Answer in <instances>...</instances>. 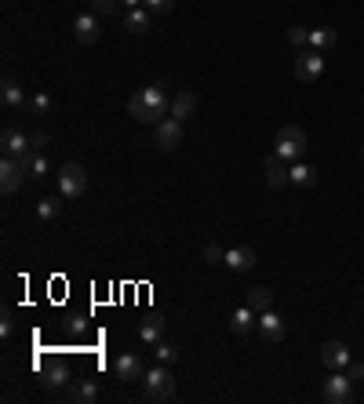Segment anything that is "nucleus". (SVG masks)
Returning a JSON list of instances; mask_svg holds the SVG:
<instances>
[{
  "mask_svg": "<svg viewBox=\"0 0 364 404\" xmlns=\"http://www.w3.org/2000/svg\"><path fill=\"white\" fill-rule=\"evenodd\" d=\"M168 110H171V102H168L164 84H149V87L139 91V95L128 99V113H132L139 124H161Z\"/></svg>",
  "mask_w": 364,
  "mask_h": 404,
  "instance_id": "nucleus-1",
  "label": "nucleus"
},
{
  "mask_svg": "<svg viewBox=\"0 0 364 404\" xmlns=\"http://www.w3.org/2000/svg\"><path fill=\"white\" fill-rule=\"evenodd\" d=\"M273 146H277L273 153H277L281 161L295 164V161H302V157H306V146H310V142H306V132H302V128H295V124H288V128H281V132H277Z\"/></svg>",
  "mask_w": 364,
  "mask_h": 404,
  "instance_id": "nucleus-2",
  "label": "nucleus"
},
{
  "mask_svg": "<svg viewBox=\"0 0 364 404\" xmlns=\"http://www.w3.org/2000/svg\"><path fill=\"white\" fill-rule=\"evenodd\" d=\"M142 397L146 400H171L175 397V379L168 376V364H154L142 376Z\"/></svg>",
  "mask_w": 364,
  "mask_h": 404,
  "instance_id": "nucleus-3",
  "label": "nucleus"
},
{
  "mask_svg": "<svg viewBox=\"0 0 364 404\" xmlns=\"http://www.w3.org/2000/svg\"><path fill=\"white\" fill-rule=\"evenodd\" d=\"M58 190H63L66 201H80L84 190H87V171H84V164H77V161L63 164V171H58Z\"/></svg>",
  "mask_w": 364,
  "mask_h": 404,
  "instance_id": "nucleus-4",
  "label": "nucleus"
},
{
  "mask_svg": "<svg viewBox=\"0 0 364 404\" xmlns=\"http://www.w3.org/2000/svg\"><path fill=\"white\" fill-rule=\"evenodd\" d=\"M321 73H324V55H321V51L306 48V51L295 55V77H299V80L310 84V80H317Z\"/></svg>",
  "mask_w": 364,
  "mask_h": 404,
  "instance_id": "nucleus-5",
  "label": "nucleus"
},
{
  "mask_svg": "<svg viewBox=\"0 0 364 404\" xmlns=\"http://www.w3.org/2000/svg\"><path fill=\"white\" fill-rule=\"evenodd\" d=\"M321 397H324L328 404H346V400L353 397V379L346 376V371H336L331 379H324V390H321Z\"/></svg>",
  "mask_w": 364,
  "mask_h": 404,
  "instance_id": "nucleus-6",
  "label": "nucleus"
},
{
  "mask_svg": "<svg viewBox=\"0 0 364 404\" xmlns=\"http://www.w3.org/2000/svg\"><path fill=\"white\" fill-rule=\"evenodd\" d=\"M259 335L266 339V343H281V339L288 335V324L281 314H273V309H262L259 314Z\"/></svg>",
  "mask_w": 364,
  "mask_h": 404,
  "instance_id": "nucleus-7",
  "label": "nucleus"
},
{
  "mask_svg": "<svg viewBox=\"0 0 364 404\" xmlns=\"http://www.w3.org/2000/svg\"><path fill=\"white\" fill-rule=\"evenodd\" d=\"M182 146V120H175V117H164L161 124H157V149H178Z\"/></svg>",
  "mask_w": 364,
  "mask_h": 404,
  "instance_id": "nucleus-8",
  "label": "nucleus"
},
{
  "mask_svg": "<svg viewBox=\"0 0 364 404\" xmlns=\"http://www.w3.org/2000/svg\"><path fill=\"white\" fill-rule=\"evenodd\" d=\"M321 361H324V368H331V371H346V364H350L353 357H350V346H346V343H336V339H331V343L321 346Z\"/></svg>",
  "mask_w": 364,
  "mask_h": 404,
  "instance_id": "nucleus-9",
  "label": "nucleus"
},
{
  "mask_svg": "<svg viewBox=\"0 0 364 404\" xmlns=\"http://www.w3.org/2000/svg\"><path fill=\"white\" fill-rule=\"evenodd\" d=\"M22 179H26V171H22L18 157H4V161H0V190H4L8 197L22 186Z\"/></svg>",
  "mask_w": 364,
  "mask_h": 404,
  "instance_id": "nucleus-10",
  "label": "nucleus"
},
{
  "mask_svg": "<svg viewBox=\"0 0 364 404\" xmlns=\"http://www.w3.org/2000/svg\"><path fill=\"white\" fill-rule=\"evenodd\" d=\"M266 186L269 190H284V182H291V168H288V161H281L277 153L273 157H266Z\"/></svg>",
  "mask_w": 364,
  "mask_h": 404,
  "instance_id": "nucleus-11",
  "label": "nucleus"
},
{
  "mask_svg": "<svg viewBox=\"0 0 364 404\" xmlns=\"http://www.w3.org/2000/svg\"><path fill=\"white\" fill-rule=\"evenodd\" d=\"M73 29H77V41H80V44H95V41L102 37V18L91 15V11H84V15H77Z\"/></svg>",
  "mask_w": 364,
  "mask_h": 404,
  "instance_id": "nucleus-12",
  "label": "nucleus"
},
{
  "mask_svg": "<svg viewBox=\"0 0 364 404\" xmlns=\"http://www.w3.org/2000/svg\"><path fill=\"white\" fill-rule=\"evenodd\" d=\"M0 146H4V157H26V153L33 149V135H22V132L8 128L0 135Z\"/></svg>",
  "mask_w": 364,
  "mask_h": 404,
  "instance_id": "nucleus-13",
  "label": "nucleus"
},
{
  "mask_svg": "<svg viewBox=\"0 0 364 404\" xmlns=\"http://www.w3.org/2000/svg\"><path fill=\"white\" fill-rule=\"evenodd\" d=\"M113 371H117V379H120V383H135V379L146 376V364H142L135 354H120L117 364H113Z\"/></svg>",
  "mask_w": 364,
  "mask_h": 404,
  "instance_id": "nucleus-14",
  "label": "nucleus"
},
{
  "mask_svg": "<svg viewBox=\"0 0 364 404\" xmlns=\"http://www.w3.org/2000/svg\"><path fill=\"white\" fill-rule=\"evenodd\" d=\"M255 324H259V314H255L252 306H237L233 314H230V331L233 335H248Z\"/></svg>",
  "mask_w": 364,
  "mask_h": 404,
  "instance_id": "nucleus-15",
  "label": "nucleus"
},
{
  "mask_svg": "<svg viewBox=\"0 0 364 404\" xmlns=\"http://www.w3.org/2000/svg\"><path fill=\"white\" fill-rule=\"evenodd\" d=\"M149 22H154V11H149L146 4H139V8H128V11H124V29H132V33H146Z\"/></svg>",
  "mask_w": 364,
  "mask_h": 404,
  "instance_id": "nucleus-16",
  "label": "nucleus"
},
{
  "mask_svg": "<svg viewBox=\"0 0 364 404\" xmlns=\"http://www.w3.org/2000/svg\"><path fill=\"white\" fill-rule=\"evenodd\" d=\"M18 164H22L26 179H44V175H48V161H44L41 149H29L26 157H18Z\"/></svg>",
  "mask_w": 364,
  "mask_h": 404,
  "instance_id": "nucleus-17",
  "label": "nucleus"
},
{
  "mask_svg": "<svg viewBox=\"0 0 364 404\" xmlns=\"http://www.w3.org/2000/svg\"><path fill=\"white\" fill-rule=\"evenodd\" d=\"M193 110H197V95H193V91H178V95L171 99V110H168V117H175V120H186V117H193Z\"/></svg>",
  "mask_w": 364,
  "mask_h": 404,
  "instance_id": "nucleus-18",
  "label": "nucleus"
},
{
  "mask_svg": "<svg viewBox=\"0 0 364 404\" xmlns=\"http://www.w3.org/2000/svg\"><path fill=\"white\" fill-rule=\"evenodd\" d=\"M66 397H70L73 404H95V400H99V386L91 383V379H77Z\"/></svg>",
  "mask_w": 364,
  "mask_h": 404,
  "instance_id": "nucleus-19",
  "label": "nucleus"
},
{
  "mask_svg": "<svg viewBox=\"0 0 364 404\" xmlns=\"http://www.w3.org/2000/svg\"><path fill=\"white\" fill-rule=\"evenodd\" d=\"M226 266L237 270V273H245V270L255 266V252H252V248H245V244H240V248H230V252H226Z\"/></svg>",
  "mask_w": 364,
  "mask_h": 404,
  "instance_id": "nucleus-20",
  "label": "nucleus"
},
{
  "mask_svg": "<svg viewBox=\"0 0 364 404\" xmlns=\"http://www.w3.org/2000/svg\"><path fill=\"white\" fill-rule=\"evenodd\" d=\"M339 33L331 26H321V29H310V48L314 51H328V48H336Z\"/></svg>",
  "mask_w": 364,
  "mask_h": 404,
  "instance_id": "nucleus-21",
  "label": "nucleus"
},
{
  "mask_svg": "<svg viewBox=\"0 0 364 404\" xmlns=\"http://www.w3.org/2000/svg\"><path fill=\"white\" fill-rule=\"evenodd\" d=\"M0 99H4L8 110H18V106L26 102V99H22V84L11 80V77H4V84H0Z\"/></svg>",
  "mask_w": 364,
  "mask_h": 404,
  "instance_id": "nucleus-22",
  "label": "nucleus"
},
{
  "mask_svg": "<svg viewBox=\"0 0 364 404\" xmlns=\"http://www.w3.org/2000/svg\"><path fill=\"white\" fill-rule=\"evenodd\" d=\"M314 182H317V171H314L310 164H302V161L291 164V186H299V190H310Z\"/></svg>",
  "mask_w": 364,
  "mask_h": 404,
  "instance_id": "nucleus-23",
  "label": "nucleus"
},
{
  "mask_svg": "<svg viewBox=\"0 0 364 404\" xmlns=\"http://www.w3.org/2000/svg\"><path fill=\"white\" fill-rule=\"evenodd\" d=\"M161 335H164V324L161 321H142L139 324V339H142V343H149V346H157Z\"/></svg>",
  "mask_w": 364,
  "mask_h": 404,
  "instance_id": "nucleus-24",
  "label": "nucleus"
},
{
  "mask_svg": "<svg viewBox=\"0 0 364 404\" xmlns=\"http://www.w3.org/2000/svg\"><path fill=\"white\" fill-rule=\"evenodd\" d=\"M248 306L255 309V314H262V309H273V292H269V288H252V292H248Z\"/></svg>",
  "mask_w": 364,
  "mask_h": 404,
  "instance_id": "nucleus-25",
  "label": "nucleus"
},
{
  "mask_svg": "<svg viewBox=\"0 0 364 404\" xmlns=\"http://www.w3.org/2000/svg\"><path fill=\"white\" fill-rule=\"evenodd\" d=\"M66 376H70L66 364H63V361H51V364H48V371H44V383H48V386H63V383H66Z\"/></svg>",
  "mask_w": 364,
  "mask_h": 404,
  "instance_id": "nucleus-26",
  "label": "nucleus"
},
{
  "mask_svg": "<svg viewBox=\"0 0 364 404\" xmlns=\"http://www.w3.org/2000/svg\"><path fill=\"white\" fill-rule=\"evenodd\" d=\"M120 8V0H91V15H99V18H113Z\"/></svg>",
  "mask_w": 364,
  "mask_h": 404,
  "instance_id": "nucleus-27",
  "label": "nucleus"
},
{
  "mask_svg": "<svg viewBox=\"0 0 364 404\" xmlns=\"http://www.w3.org/2000/svg\"><path fill=\"white\" fill-rule=\"evenodd\" d=\"M58 211H63V204H58L55 197H41V201H37V215H41L44 223H48V219H55Z\"/></svg>",
  "mask_w": 364,
  "mask_h": 404,
  "instance_id": "nucleus-28",
  "label": "nucleus"
},
{
  "mask_svg": "<svg viewBox=\"0 0 364 404\" xmlns=\"http://www.w3.org/2000/svg\"><path fill=\"white\" fill-rule=\"evenodd\" d=\"M154 357H157V364H175L178 361V350L171 343H157L154 346Z\"/></svg>",
  "mask_w": 364,
  "mask_h": 404,
  "instance_id": "nucleus-29",
  "label": "nucleus"
},
{
  "mask_svg": "<svg viewBox=\"0 0 364 404\" xmlns=\"http://www.w3.org/2000/svg\"><path fill=\"white\" fill-rule=\"evenodd\" d=\"M288 44H295V48L310 44V29H306V26H291V29H288Z\"/></svg>",
  "mask_w": 364,
  "mask_h": 404,
  "instance_id": "nucleus-30",
  "label": "nucleus"
},
{
  "mask_svg": "<svg viewBox=\"0 0 364 404\" xmlns=\"http://www.w3.org/2000/svg\"><path fill=\"white\" fill-rule=\"evenodd\" d=\"M204 262H211V266H219V262H226V252H223L219 244H208V248H204Z\"/></svg>",
  "mask_w": 364,
  "mask_h": 404,
  "instance_id": "nucleus-31",
  "label": "nucleus"
},
{
  "mask_svg": "<svg viewBox=\"0 0 364 404\" xmlns=\"http://www.w3.org/2000/svg\"><path fill=\"white\" fill-rule=\"evenodd\" d=\"M142 4L154 11V15H168V11L175 8V0H142Z\"/></svg>",
  "mask_w": 364,
  "mask_h": 404,
  "instance_id": "nucleus-32",
  "label": "nucleus"
},
{
  "mask_svg": "<svg viewBox=\"0 0 364 404\" xmlns=\"http://www.w3.org/2000/svg\"><path fill=\"white\" fill-rule=\"evenodd\" d=\"M346 376H350L353 383H364V364H360V361H350V364H346Z\"/></svg>",
  "mask_w": 364,
  "mask_h": 404,
  "instance_id": "nucleus-33",
  "label": "nucleus"
},
{
  "mask_svg": "<svg viewBox=\"0 0 364 404\" xmlns=\"http://www.w3.org/2000/svg\"><path fill=\"white\" fill-rule=\"evenodd\" d=\"M0 335H15V317H11V309H4V321H0Z\"/></svg>",
  "mask_w": 364,
  "mask_h": 404,
  "instance_id": "nucleus-34",
  "label": "nucleus"
},
{
  "mask_svg": "<svg viewBox=\"0 0 364 404\" xmlns=\"http://www.w3.org/2000/svg\"><path fill=\"white\" fill-rule=\"evenodd\" d=\"M29 110H33V113H48V110H51V99H48V95H37L33 102H29Z\"/></svg>",
  "mask_w": 364,
  "mask_h": 404,
  "instance_id": "nucleus-35",
  "label": "nucleus"
},
{
  "mask_svg": "<svg viewBox=\"0 0 364 404\" xmlns=\"http://www.w3.org/2000/svg\"><path fill=\"white\" fill-rule=\"evenodd\" d=\"M44 142H48V132H37V135H33V149H41Z\"/></svg>",
  "mask_w": 364,
  "mask_h": 404,
  "instance_id": "nucleus-36",
  "label": "nucleus"
},
{
  "mask_svg": "<svg viewBox=\"0 0 364 404\" xmlns=\"http://www.w3.org/2000/svg\"><path fill=\"white\" fill-rule=\"evenodd\" d=\"M120 4H128V8H139V4H142V0H120Z\"/></svg>",
  "mask_w": 364,
  "mask_h": 404,
  "instance_id": "nucleus-37",
  "label": "nucleus"
},
{
  "mask_svg": "<svg viewBox=\"0 0 364 404\" xmlns=\"http://www.w3.org/2000/svg\"><path fill=\"white\" fill-rule=\"evenodd\" d=\"M360 157H364V149H360Z\"/></svg>",
  "mask_w": 364,
  "mask_h": 404,
  "instance_id": "nucleus-38",
  "label": "nucleus"
}]
</instances>
